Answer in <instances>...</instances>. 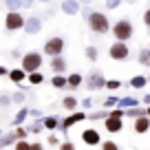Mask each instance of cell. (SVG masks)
<instances>
[{"label": "cell", "mask_w": 150, "mask_h": 150, "mask_svg": "<svg viewBox=\"0 0 150 150\" xmlns=\"http://www.w3.org/2000/svg\"><path fill=\"white\" fill-rule=\"evenodd\" d=\"M119 106V97H115V95H108L106 99H104V108H115Z\"/></svg>", "instance_id": "cell-31"}, {"label": "cell", "mask_w": 150, "mask_h": 150, "mask_svg": "<svg viewBox=\"0 0 150 150\" xmlns=\"http://www.w3.org/2000/svg\"><path fill=\"white\" fill-rule=\"evenodd\" d=\"M137 62H139L141 66H150V47L139 49V57H137Z\"/></svg>", "instance_id": "cell-25"}, {"label": "cell", "mask_w": 150, "mask_h": 150, "mask_svg": "<svg viewBox=\"0 0 150 150\" xmlns=\"http://www.w3.org/2000/svg\"><path fill=\"white\" fill-rule=\"evenodd\" d=\"M51 86L53 88H57V91H62V88H69V75H53L51 77Z\"/></svg>", "instance_id": "cell-18"}, {"label": "cell", "mask_w": 150, "mask_h": 150, "mask_svg": "<svg viewBox=\"0 0 150 150\" xmlns=\"http://www.w3.org/2000/svg\"><path fill=\"white\" fill-rule=\"evenodd\" d=\"M60 124H62V119L57 117V115H47V117H44V128L51 130V132L60 130Z\"/></svg>", "instance_id": "cell-17"}, {"label": "cell", "mask_w": 150, "mask_h": 150, "mask_svg": "<svg viewBox=\"0 0 150 150\" xmlns=\"http://www.w3.org/2000/svg\"><path fill=\"white\" fill-rule=\"evenodd\" d=\"M135 132L137 135H144V132H148L150 130V117L146 115V117H139V119H135Z\"/></svg>", "instance_id": "cell-16"}, {"label": "cell", "mask_w": 150, "mask_h": 150, "mask_svg": "<svg viewBox=\"0 0 150 150\" xmlns=\"http://www.w3.org/2000/svg\"><path fill=\"white\" fill-rule=\"evenodd\" d=\"M104 126H106V132H110V135H117V132H122L124 128V117H108L104 119Z\"/></svg>", "instance_id": "cell-12"}, {"label": "cell", "mask_w": 150, "mask_h": 150, "mask_svg": "<svg viewBox=\"0 0 150 150\" xmlns=\"http://www.w3.org/2000/svg\"><path fill=\"white\" fill-rule=\"evenodd\" d=\"M11 104H13L11 95H7V93H0V106H2V108H9Z\"/></svg>", "instance_id": "cell-34"}, {"label": "cell", "mask_w": 150, "mask_h": 150, "mask_svg": "<svg viewBox=\"0 0 150 150\" xmlns=\"http://www.w3.org/2000/svg\"><path fill=\"white\" fill-rule=\"evenodd\" d=\"M86 24H88V29L95 33V35H106L108 31H112L110 20H108L106 13H102V11H93V16L86 20Z\"/></svg>", "instance_id": "cell-1"}, {"label": "cell", "mask_w": 150, "mask_h": 150, "mask_svg": "<svg viewBox=\"0 0 150 150\" xmlns=\"http://www.w3.org/2000/svg\"><path fill=\"white\" fill-rule=\"evenodd\" d=\"M148 75H132L130 77V82H128V86H132V88H137V91H141L146 84H148Z\"/></svg>", "instance_id": "cell-20"}, {"label": "cell", "mask_w": 150, "mask_h": 150, "mask_svg": "<svg viewBox=\"0 0 150 150\" xmlns=\"http://www.w3.org/2000/svg\"><path fill=\"white\" fill-rule=\"evenodd\" d=\"M31 150H44V146H42V144H38V141H35V144H31Z\"/></svg>", "instance_id": "cell-49"}, {"label": "cell", "mask_w": 150, "mask_h": 150, "mask_svg": "<svg viewBox=\"0 0 150 150\" xmlns=\"http://www.w3.org/2000/svg\"><path fill=\"white\" fill-rule=\"evenodd\" d=\"M7 11H20L22 9V0H2Z\"/></svg>", "instance_id": "cell-28"}, {"label": "cell", "mask_w": 150, "mask_h": 150, "mask_svg": "<svg viewBox=\"0 0 150 150\" xmlns=\"http://www.w3.org/2000/svg\"><path fill=\"white\" fill-rule=\"evenodd\" d=\"M122 2H124V0H106L104 5H106V9H108V11H112V9H117Z\"/></svg>", "instance_id": "cell-38"}, {"label": "cell", "mask_w": 150, "mask_h": 150, "mask_svg": "<svg viewBox=\"0 0 150 150\" xmlns=\"http://www.w3.org/2000/svg\"><path fill=\"white\" fill-rule=\"evenodd\" d=\"M126 5H135V2H139V0H124Z\"/></svg>", "instance_id": "cell-50"}, {"label": "cell", "mask_w": 150, "mask_h": 150, "mask_svg": "<svg viewBox=\"0 0 150 150\" xmlns=\"http://www.w3.org/2000/svg\"><path fill=\"white\" fill-rule=\"evenodd\" d=\"M88 117L84 110H75V112H71L69 117H64L62 119V124H60V132H62V137L64 139H69V130H71V126H75V124H80V122H84V119Z\"/></svg>", "instance_id": "cell-6"}, {"label": "cell", "mask_w": 150, "mask_h": 150, "mask_svg": "<svg viewBox=\"0 0 150 150\" xmlns=\"http://www.w3.org/2000/svg\"><path fill=\"white\" fill-rule=\"evenodd\" d=\"M82 5H91V2H93V0H80Z\"/></svg>", "instance_id": "cell-51"}, {"label": "cell", "mask_w": 150, "mask_h": 150, "mask_svg": "<svg viewBox=\"0 0 150 150\" xmlns=\"http://www.w3.org/2000/svg\"><path fill=\"white\" fill-rule=\"evenodd\" d=\"M139 104H141L139 99H137V97H130V95L119 99V108H135V106H139Z\"/></svg>", "instance_id": "cell-26"}, {"label": "cell", "mask_w": 150, "mask_h": 150, "mask_svg": "<svg viewBox=\"0 0 150 150\" xmlns=\"http://www.w3.org/2000/svg\"><path fill=\"white\" fill-rule=\"evenodd\" d=\"M148 47H150V44H148Z\"/></svg>", "instance_id": "cell-55"}, {"label": "cell", "mask_w": 150, "mask_h": 150, "mask_svg": "<svg viewBox=\"0 0 150 150\" xmlns=\"http://www.w3.org/2000/svg\"><path fill=\"white\" fill-rule=\"evenodd\" d=\"M80 16H82V18H84V20H88L91 16H93V9H91V5H84V7H82Z\"/></svg>", "instance_id": "cell-39"}, {"label": "cell", "mask_w": 150, "mask_h": 150, "mask_svg": "<svg viewBox=\"0 0 150 150\" xmlns=\"http://www.w3.org/2000/svg\"><path fill=\"white\" fill-rule=\"evenodd\" d=\"M106 77H104V73L102 71H91L88 73V77H86V88L88 91H99V88H106Z\"/></svg>", "instance_id": "cell-8"}, {"label": "cell", "mask_w": 150, "mask_h": 150, "mask_svg": "<svg viewBox=\"0 0 150 150\" xmlns=\"http://www.w3.org/2000/svg\"><path fill=\"white\" fill-rule=\"evenodd\" d=\"M27 77H29V73L22 69V66H20V69H11V73H9V80L13 82V84H18V86L22 84Z\"/></svg>", "instance_id": "cell-15"}, {"label": "cell", "mask_w": 150, "mask_h": 150, "mask_svg": "<svg viewBox=\"0 0 150 150\" xmlns=\"http://www.w3.org/2000/svg\"><path fill=\"white\" fill-rule=\"evenodd\" d=\"M27 80H29V84L38 86V84H42V82H44V75L40 73V71H38V73H29V77H27Z\"/></svg>", "instance_id": "cell-30"}, {"label": "cell", "mask_w": 150, "mask_h": 150, "mask_svg": "<svg viewBox=\"0 0 150 150\" xmlns=\"http://www.w3.org/2000/svg\"><path fill=\"white\" fill-rule=\"evenodd\" d=\"M84 55H86V60H88V62H97V57H99V51H97V47L88 44V47H86V51H84Z\"/></svg>", "instance_id": "cell-29"}, {"label": "cell", "mask_w": 150, "mask_h": 150, "mask_svg": "<svg viewBox=\"0 0 150 150\" xmlns=\"http://www.w3.org/2000/svg\"><path fill=\"white\" fill-rule=\"evenodd\" d=\"M108 117H110V110H108V108H102V110L88 112V119H91V122H102V119H108Z\"/></svg>", "instance_id": "cell-24"}, {"label": "cell", "mask_w": 150, "mask_h": 150, "mask_svg": "<svg viewBox=\"0 0 150 150\" xmlns=\"http://www.w3.org/2000/svg\"><path fill=\"white\" fill-rule=\"evenodd\" d=\"M144 24H146V29H150V7L144 11Z\"/></svg>", "instance_id": "cell-43"}, {"label": "cell", "mask_w": 150, "mask_h": 150, "mask_svg": "<svg viewBox=\"0 0 150 150\" xmlns=\"http://www.w3.org/2000/svg\"><path fill=\"white\" fill-rule=\"evenodd\" d=\"M35 5V0H22V9H31Z\"/></svg>", "instance_id": "cell-45"}, {"label": "cell", "mask_w": 150, "mask_h": 150, "mask_svg": "<svg viewBox=\"0 0 150 150\" xmlns=\"http://www.w3.org/2000/svg\"><path fill=\"white\" fill-rule=\"evenodd\" d=\"M11 99H13V104H22L24 99H27V95H24L22 91H16V93L11 95Z\"/></svg>", "instance_id": "cell-36"}, {"label": "cell", "mask_w": 150, "mask_h": 150, "mask_svg": "<svg viewBox=\"0 0 150 150\" xmlns=\"http://www.w3.org/2000/svg\"><path fill=\"white\" fill-rule=\"evenodd\" d=\"M82 141L86 146H102V135L97 128H86V130H82Z\"/></svg>", "instance_id": "cell-9"}, {"label": "cell", "mask_w": 150, "mask_h": 150, "mask_svg": "<svg viewBox=\"0 0 150 150\" xmlns=\"http://www.w3.org/2000/svg\"><path fill=\"white\" fill-rule=\"evenodd\" d=\"M64 47H66L64 38H60V35H53V38H49L47 42H44L42 53H44V55H51V57H55V55H62V53H64Z\"/></svg>", "instance_id": "cell-5"}, {"label": "cell", "mask_w": 150, "mask_h": 150, "mask_svg": "<svg viewBox=\"0 0 150 150\" xmlns=\"http://www.w3.org/2000/svg\"><path fill=\"white\" fill-rule=\"evenodd\" d=\"M146 115H148V108H139V106L126 108V117H130V119H139V117H146Z\"/></svg>", "instance_id": "cell-23"}, {"label": "cell", "mask_w": 150, "mask_h": 150, "mask_svg": "<svg viewBox=\"0 0 150 150\" xmlns=\"http://www.w3.org/2000/svg\"><path fill=\"white\" fill-rule=\"evenodd\" d=\"M102 150H119V144L112 139H106V141H102Z\"/></svg>", "instance_id": "cell-33"}, {"label": "cell", "mask_w": 150, "mask_h": 150, "mask_svg": "<svg viewBox=\"0 0 150 150\" xmlns=\"http://www.w3.org/2000/svg\"><path fill=\"white\" fill-rule=\"evenodd\" d=\"M24 24H27V18L20 11H7V16H5V31L7 33L20 31V29H24Z\"/></svg>", "instance_id": "cell-4"}, {"label": "cell", "mask_w": 150, "mask_h": 150, "mask_svg": "<svg viewBox=\"0 0 150 150\" xmlns=\"http://www.w3.org/2000/svg\"><path fill=\"white\" fill-rule=\"evenodd\" d=\"M44 60H42V53H38V51H29L22 55V60H20V66H22L27 73H38V71L42 69Z\"/></svg>", "instance_id": "cell-3"}, {"label": "cell", "mask_w": 150, "mask_h": 150, "mask_svg": "<svg viewBox=\"0 0 150 150\" xmlns=\"http://www.w3.org/2000/svg\"><path fill=\"white\" fill-rule=\"evenodd\" d=\"M13 150H31V144H29L27 139H20L18 144L13 146Z\"/></svg>", "instance_id": "cell-37"}, {"label": "cell", "mask_w": 150, "mask_h": 150, "mask_svg": "<svg viewBox=\"0 0 150 150\" xmlns=\"http://www.w3.org/2000/svg\"><path fill=\"white\" fill-rule=\"evenodd\" d=\"M31 117H33V119H44V115H42V110H38V108H31Z\"/></svg>", "instance_id": "cell-44"}, {"label": "cell", "mask_w": 150, "mask_h": 150, "mask_svg": "<svg viewBox=\"0 0 150 150\" xmlns=\"http://www.w3.org/2000/svg\"><path fill=\"white\" fill-rule=\"evenodd\" d=\"M38 2H51V0H38Z\"/></svg>", "instance_id": "cell-52"}, {"label": "cell", "mask_w": 150, "mask_h": 150, "mask_svg": "<svg viewBox=\"0 0 150 150\" xmlns=\"http://www.w3.org/2000/svg\"><path fill=\"white\" fill-rule=\"evenodd\" d=\"M128 55H130V49H128L126 42H119V40H115V42L108 47V57L115 62H126Z\"/></svg>", "instance_id": "cell-7"}, {"label": "cell", "mask_w": 150, "mask_h": 150, "mask_svg": "<svg viewBox=\"0 0 150 150\" xmlns=\"http://www.w3.org/2000/svg\"><path fill=\"white\" fill-rule=\"evenodd\" d=\"M148 117H150V106H148Z\"/></svg>", "instance_id": "cell-53"}, {"label": "cell", "mask_w": 150, "mask_h": 150, "mask_svg": "<svg viewBox=\"0 0 150 150\" xmlns=\"http://www.w3.org/2000/svg\"><path fill=\"white\" fill-rule=\"evenodd\" d=\"M148 80H150V75H148Z\"/></svg>", "instance_id": "cell-54"}, {"label": "cell", "mask_w": 150, "mask_h": 150, "mask_svg": "<svg viewBox=\"0 0 150 150\" xmlns=\"http://www.w3.org/2000/svg\"><path fill=\"white\" fill-rule=\"evenodd\" d=\"M141 104H144V106H150V93H146L144 97H141Z\"/></svg>", "instance_id": "cell-48"}, {"label": "cell", "mask_w": 150, "mask_h": 150, "mask_svg": "<svg viewBox=\"0 0 150 150\" xmlns=\"http://www.w3.org/2000/svg\"><path fill=\"white\" fill-rule=\"evenodd\" d=\"M119 86H122V82H119V80H108L106 82V88L108 91H117Z\"/></svg>", "instance_id": "cell-40"}, {"label": "cell", "mask_w": 150, "mask_h": 150, "mask_svg": "<svg viewBox=\"0 0 150 150\" xmlns=\"http://www.w3.org/2000/svg\"><path fill=\"white\" fill-rule=\"evenodd\" d=\"M22 31L27 33V35H38V33L42 31V18H38V16H29Z\"/></svg>", "instance_id": "cell-10"}, {"label": "cell", "mask_w": 150, "mask_h": 150, "mask_svg": "<svg viewBox=\"0 0 150 150\" xmlns=\"http://www.w3.org/2000/svg\"><path fill=\"white\" fill-rule=\"evenodd\" d=\"M77 106H80V102H77L73 95H66V97L62 99V108L69 110V112H75V108H77Z\"/></svg>", "instance_id": "cell-22"}, {"label": "cell", "mask_w": 150, "mask_h": 150, "mask_svg": "<svg viewBox=\"0 0 150 150\" xmlns=\"http://www.w3.org/2000/svg\"><path fill=\"white\" fill-rule=\"evenodd\" d=\"M16 144H18L16 130H11V132H2V135H0V148H2V150L9 148V146H16Z\"/></svg>", "instance_id": "cell-14"}, {"label": "cell", "mask_w": 150, "mask_h": 150, "mask_svg": "<svg viewBox=\"0 0 150 150\" xmlns=\"http://www.w3.org/2000/svg\"><path fill=\"white\" fill-rule=\"evenodd\" d=\"M27 135H29V128L16 126V137H18V141H20V139H27Z\"/></svg>", "instance_id": "cell-35"}, {"label": "cell", "mask_w": 150, "mask_h": 150, "mask_svg": "<svg viewBox=\"0 0 150 150\" xmlns=\"http://www.w3.org/2000/svg\"><path fill=\"white\" fill-rule=\"evenodd\" d=\"M84 82H86V80H84V75H82V73H71V75H69V88H71V91L80 88Z\"/></svg>", "instance_id": "cell-21"}, {"label": "cell", "mask_w": 150, "mask_h": 150, "mask_svg": "<svg viewBox=\"0 0 150 150\" xmlns=\"http://www.w3.org/2000/svg\"><path fill=\"white\" fill-rule=\"evenodd\" d=\"M60 150H77V148H75V144L71 139H64V141H62V146H60Z\"/></svg>", "instance_id": "cell-41"}, {"label": "cell", "mask_w": 150, "mask_h": 150, "mask_svg": "<svg viewBox=\"0 0 150 150\" xmlns=\"http://www.w3.org/2000/svg\"><path fill=\"white\" fill-rule=\"evenodd\" d=\"M112 38L115 40H119V42H128L132 38V33H135V27H132L130 18H119L117 22L112 24Z\"/></svg>", "instance_id": "cell-2"}, {"label": "cell", "mask_w": 150, "mask_h": 150, "mask_svg": "<svg viewBox=\"0 0 150 150\" xmlns=\"http://www.w3.org/2000/svg\"><path fill=\"white\" fill-rule=\"evenodd\" d=\"M22 55H24V53H20V51H16V49H13L9 57H13V60H22Z\"/></svg>", "instance_id": "cell-46"}, {"label": "cell", "mask_w": 150, "mask_h": 150, "mask_svg": "<svg viewBox=\"0 0 150 150\" xmlns=\"http://www.w3.org/2000/svg\"><path fill=\"white\" fill-rule=\"evenodd\" d=\"M47 144L51 146V148H55V146H57V148H60V146H62V139H60V137L55 135V132H51V135L47 137Z\"/></svg>", "instance_id": "cell-32"}, {"label": "cell", "mask_w": 150, "mask_h": 150, "mask_svg": "<svg viewBox=\"0 0 150 150\" xmlns=\"http://www.w3.org/2000/svg\"><path fill=\"white\" fill-rule=\"evenodd\" d=\"M80 106L86 108V110H88V108H93V97H84V99L80 102Z\"/></svg>", "instance_id": "cell-42"}, {"label": "cell", "mask_w": 150, "mask_h": 150, "mask_svg": "<svg viewBox=\"0 0 150 150\" xmlns=\"http://www.w3.org/2000/svg\"><path fill=\"white\" fill-rule=\"evenodd\" d=\"M27 117H31V108H18V112H16L13 117V126H22L24 122H27Z\"/></svg>", "instance_id": "cell-19"}, {"label": "cell", "mask_w": 150, "mask_h": 150, "mask_svg": "<svg viewBox=\"0 0 150 150\" xmlns=\"http://www.w3.org/2000/svg\"><path fill=\"white\" fill-rule=\"evenodd\" d=\"M9 73H11V71H9V69H7V66H5V64L0 66V75H2V77H9Z\"/></svg>", "instance_id": "cell-47"}, {"label": "cell", "mask_w": 150, "mask_h": 150, "mask_svg": "<svg viewBox=\"0 0 150 150\" xmlns=\"http://www.w3.org/2000/svg\"><path fill=\"white\" fill-rule=\"evenodd\" d=\"M66 69H69V64H66V57L64 55H55V57H51V71H53V75H64L66 73Z\"/></svg>", "instance_id": "cell-13"}, {"label": "cell", "mask_w": 150, "mask_h": 150, "mask_svg": "<svg viewBox=\"0 0 150 150\" xmlns=\"http://www.w3.org/2000/svg\"><path fill=\"white\" fill-rule=\"evenodd\" d=\"M82 2L80 0H62L60 2V9H62V13H66V16H77L82 11Z\"/></svg>", "instance_id": "cell-11"}, {"label": "cell", "mask_w": 150, "mask_h": 150, "mask_svg": "<svg viewBox=\"0 0 150 150\" xmlns=\"http://www.w3.org/2000/svg\"><path fill=\"white\" fill-rule=\"evenodd\" d=\"M27 128H29V132H31V135H38V132L44 130V119H33Z\"/></svg>", "instance_id": "cell-27"}]
</instances>
